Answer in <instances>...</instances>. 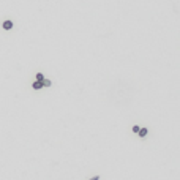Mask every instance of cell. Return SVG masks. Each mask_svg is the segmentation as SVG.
I'll use <instances>...</instances> for the list:
<instances>
[{
	"label": "cell",
	"mask_w": 180,
	"mask_h": 180,
	"mask_svg": "<svg viewBox=\"0 0 180 180\" xmlns=\"http://www.w3.org/2000/svg\"><path fill=\"white\" fill-rule=\"evenodd\" d=\"M2 25H3L5 30H11V29H13V22H11V21H5Z\"/></svg>",
	"instance_id": "1"
},
{
	"label": "cell",
	"mask_w": 180,
	"mask_h": 180,
	"mask_svg": "<svg viewBox=\"0 0 180 180\" xmlns=\"http://www.w3.org/2000/svg\"><path fill=\"white\" fill-rule=\"evenodd\" d=\"M32 87H33L35 90H40L41 87H44V85H43V82H40V81H37V82H33V85H32Z\"/></svg>",
	"instance_id": "2"
},
{
	"label": "cell",
	"mask_w": 180,
	"mask_h": 180,
	"mask_svg": "<svg viewBox=\"0 0 180 180\" xmlns=\"http://www.w3.org/2000/svg\"><path fill=\"white\" fill-rule=\"evenodd\" d=\"M137 133H139V136H141V137H144V136L147 134V128H142V130H139Z\"/></svg>",
	"instance_id": "3"
},
{
	"label": "cell",
	"mask_w": 180,
	"mask_h": 180,
	"mask_svg": "<svg viewBox=\"0 0 180 180\" xmlns=\"http://www.w3.org/2000/svg\"><path fill=\"white\" fill-rule=\"evenodd\" d=\"M37 81H40V82H43V81H44V76H43V74H41V73H38V74H37Z\"/></svg>",
	"instance_id": "4"
},
{
	"label": "cell",
	"mask_w": 180,
	"mask_h": 180,
	"mask_svg": "<svg viewBox=\"0 0 180 180\" xmlns=\"http://www.w3.org/2000/svg\"><path fill=\"white\" fill-rule=\"evenodd\" d=\"M43 85H46V87H49V85H51V81H47V79H44V81H43Z\"/></svg>",
	"instance_id": "5"
},
{
	"label": "cell",
	"mask_w": 180,
	"mask_h": 180,
	"mask_svg": "<svg viewBox=\"0 0 180 180\" xmlns=\"http://www.w3.org/2000/svg\"><path fill=\"white\" fill-rule=\"evenodd\" d=\"M139 130H141L139 127H133V131H134V133H137V131H139Z\"/></svg>",
	"instance_id": "6"
},
{
	"label": "cell",
	"mask_w": 180,
	"mask_h": 180,
	"mask_svg": "<svg viewBox=\"0 0 180 180\" xmlns=\"http://www.w3.org/2000/svg\"><path fill=\"white\" fill-rule=\"evenodd\" d=\"M90 180H100V177H98V175H95L93 179H90Z\"/></svg>",
	"instance_id": "7"
}]
</instances>
